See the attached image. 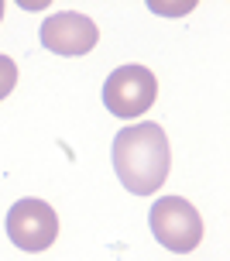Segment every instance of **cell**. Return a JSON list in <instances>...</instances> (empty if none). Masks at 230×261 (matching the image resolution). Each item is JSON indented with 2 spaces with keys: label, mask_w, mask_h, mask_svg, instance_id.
Segmentation results:
<instances>
[{
  "label": "cell",
  "mask_w": 230,
  "mask_h": 261,
  "mask_svg": "<svg viewBox=\"0 0 230 261\" xmlns=\"http://www.w3.org/2000/svg\"><path fill=\"white\" fill-rule=\"evenodd\" d=\"M172 169V151L162 124H131L114 138V172L134 196H151L162 189Z\"/></svg>",
  "instance_id": "6da1fadb"
},
{
  "label": "cell",
  "mask_w": 230,
  "mask_h": 261,
  "mask_svg": "<svg viewBox=\"0 0 230 261\" xmlns=\"http://www.w3.org/2000/svg\"><path fill=\"white\" fill-rule=\"evenodd\" d=\"M151 234L162 248L175 251V254H189V251L199 248L203 241V217L199 210L192 206L189 199L182 196H162L151 206Z\"/></svg>",
  "instance_id": "7a4b0ae2"
},
{
  "label": "cell",
  "mask_w": 230,
  "mask_h": 261,
  "mask_svg": "<svg viewBox=\"0 0 230 261\" xmlns=\"http://www.w3.org/2000/svg\"><path fill=\"white\" fill-rule=\"evenodd\" d=\"M158 96V79L144 65H120L103 83V103L120 120H134L148 114Z\"/></svg>",
  "instance_id": "3957f363"
},
{
  "label": "cell",
  "mask_w": 230,
  "mask_h": 261,
  "mask_svg": "<svg viewBox=\"0 0 230 261\" xmlns=\"http://www.w3.org/2000/svg\"><path fill=\"white\" fill-rule=\"evenodd\" d=\"M7 237L21 251H38L52 248L59 237V217L45 199H17L7 210Z\"/></svg>",
  "instance_id": "277c9868"
},
{
  "label": "cell",
  "mask_w": 230,
  "mask_h": 261,
  "mask_svg": "<svg viewBox=\"0 0 230 261\" xmlns=\"http://www.w3.org/2000/svg\"><path fill=\"white\" fill-rule=\"evenodd\" d=\"M96 41H100V28L93 24V17H86V14L62 11L45 17V24H41V45L55 55L76 59V55L93 52Z\"/></svg>",
  "instance_id": "5b68a950"
},
{
  "label": "cell",
  "mask_w": 230,
  "mask_h": 261,
  "mask_svg": "<svg viewBox=\"0 0 230 261\" xmlns=\"http://www.w3.org/2000/svg\"><path fill=\"white\" fill-rule=\"evenodd\" d=\"M17 86V65L11 55H0V100H7Z\"/></svg>",
  "instance_id": "8992f818"
},
{
  "label": "cell",
  "mask_w": 230,
  "mask_h": 261,
  "mask_svg": "<svg viewBox=\"0 0 230 261\" xmlns=\"http://www.w3.org/2000/svg\"><path fill=\"white\" fill-rule=\"evenodd\" d=\"M0 21H4V0H0Z\"/></svg>",
  "instance_id": "52a82bcc"
}]
</instances>
